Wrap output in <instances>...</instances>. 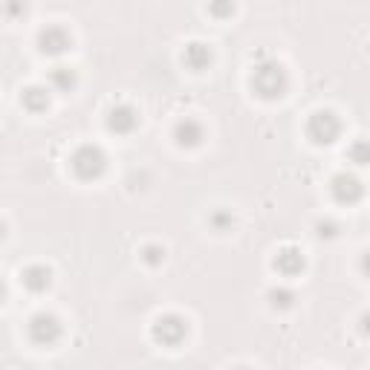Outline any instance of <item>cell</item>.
Listing matches in <instances>:
<instances>
[{
  "label": "cell",
  "mask_w": 370,
  "mask_h": 370,
  "mask_svg": "<svg viewBox=\"0 0 370 370\" xmlns=\"http://www.w3.org/2000/svg\"><path fill=\"white\" fill-rule=\"evenodd\" d=\"M252 87L263 99H281L287 90V70L278 61H263L252 73Z\"/></svg>",
  "instance_id": "obj_1"
},
{
  "label": "cell",
  "mask_w": 370,
  "mask_h": 370,
  "mask_svg": "<svg viewBox=\"0 0 370 370\" xmlns=\"http://www.w3.org/2000/svg\"><path fill=\"white\" fill-rule=\"evenodd\" d=\"M70 168L76 171L78 179H96V177L105 174L107 157H105V150H102L99 145H81V148L73 153Z\"/></svg>",
  "instance_id": "obj_2"
},
{
  "label": "cell",
  "mask_w": 370,
  "mask_h": 370,
  "mask_svg": "<svg viewBox=\"0 0 370 370\" xmlns=\"http://www.w3.org/2000/svg\"><path fill=\"white\" fill-rule=\"evenodd\" d=\"M150 335H153V342H160L162 347H177V345H182V338L189 335V321L177 313L160 316L150 327Z\"/></svg>",
  "instance_id": "obj_3"
},
{
  "label": "cell",
  "mask_w": 370,
  "mask_h": 370,
  "mask_svg": "<svg viewBox=\"0 0 370 370\" xmlns=\"http://www.w3.org/2000/svg\"><path fill=\"white\" fill-rule=\"evenodd\" d=\"M26 333L38 347H52V345H58L64 327H61V321L52 313H35L26 324Z\"/></svg>",
  "instance_id": "obj_4"
},
{
  "label": "cell",
  "mask_w": 370,
  "mask_h": 370,
  "mask_svg": "<svg viewBox=\"0 0 370 370\" xmlns=\"http://www.w3.org/2000/svg\"><path fill=\"white\" fill-rule=\"evenodd\" d=\"M338 133H342V121H338V116L333 110H318L306 121V136L316 145H330L338 139Z\"/></svg>",
  "instance_id": "obj_5"
},
{
  "label": "cell",
  "mask_w": 370,
  "mask_h": 370,
  "mask_svg": "<svg viewBox=\"0 0 370 370\" xmlns=\"http://www.w3.org/2000/svg\"><path fill=\"white\" fill-rule=\"evenodd\" d=\"M330 191H333V197L338 200V203H356V200H362V194H364V185H362V179L356 177V174H347V171H342V174H335L333 177V182H330Z\"/></svg>",
  "instance_id": "obj_6"
},
{
  "label": "cell",
  "mask_w": 370,
  "mask_h": 370,
  "mask_svg": "<svg viewBox=\"0 0 370 370\" xmlns=\"http://www.w3.org/2000/svg\"><path fill=\"white\" fill-rule=\"evenodd\" d=\"M38 47H41L44 55H64L73 47V35L64 26H47L38 35Z\"/></svg>",
  "instance_id": "obj_7"
},
{
  "label": "cell",
  "mask_w": 370,
  "mask_h": 370,
  "mask_svg": "<svg viewBox=\"0 0 370 370\" xmlns=\"http://www.w3.org/2000/svg\"><path fill=\"white\" fill-rule=\"evenodd\" d=\"M203 136H205L203 125H200L197 119H191V116L179 119V121H177V128H174V139H177L179 148H197V145L203 142Z\"/></svg>",
  "instance_id": "obj_8"
},
{
  "label": "cell",
  "mask_w": 370,
  "mask_h": 370,
  "mask_svg": "<svg viewBox=\"0 0 370 370\" xmlns=\"http://www.w3.org/2000/svg\"><path fill=\"white\" fill-rule=\"evenodd\" d=\"M136 125H139V116H136V110L131 105H116L110 110V116H107V128L113 133H131Z\"/></svg>",
  "instance_id": "obj_9"
},
{
  "label": "cell",
  "mask_w": 370,
  "mask_h": 370,
  "mask_svg": "<svg viewBox=\"0 0 370 370\" xmlns=\"http://www.w3.org/2000/svg\"><path fill=\"white\" fill-rule=\"evenodd\" d=\"M275 269L281 272V275H287V278H292V275H298V272L304 269V255L295 249V246H287V249L278 252Z\"/></svg>",
  "instance_id": "obj_10"
},
{
  "label": "cell",
  "mask_w": 370,
  "mask_h": 370,
  "mask_svg": "<svg viewBox=\"0 0 370 370\" xmlns=\"http://www.w3.org/2000/svg\"><path fill=\"white\" fill-rule=\"evenodd\" d=\"M182 61H185V64H189L191 70H205L208 64H211V49L205 47V44H189V47H185V52H182Z\"/></svg>",
  "instance_id": "obj_11"
},
{
  "label": "cell",
  "mask_w": 370,
  "mask_h": 370,
  "mask_svg": "<svg viewBox=\"0 0 370 370\" xmlns=\"http://www.w3.org/2000/svg\"><path fill=\"white\" fill-rule=\"evenodd\" d=\"M23 284L32 292H44L52 284V272L47 266H29V269H23Z\"/></svg>",
  "instance_id": "obj_12"
},
{
  "label": "cell",
  "mask_w": 370,
  "mask_h": 370,
  "mask_svg": "<svg viewBox=\"0 0 370 370\" xmlns=\"http://www.w3.org/2000/svg\"><path fill=\"white\" fill-rule=\"evenodd\" d=\"M49 81H52L55 90H73V87H76V70H73V67H64V64H58V67H52Z\"/></svg>",
  "instance_id": "obj_13"
},
{
  "label": "cell",
  "mask_w": 370,
  "mask_h": 370,
  "mask_svg": "<svg viewBox=\"0 0 370 370\" xmlns=\"http://www.w3.org/2000/svg\"><path fill=\"white\" fill-rule=\"evenodd\" d=\"M295 301V292L287 290V287H275L269 290V304H272V310H290Z\"/></svg>",
  "instance_id": "obj_14"
},
{
  "label": "cell",
  "mask_w": 370,
  "mask_h": 370,
  "mask_svg": "<svg viewBox=\"0 0 370 370\" xmlns=\"http://www.w3.org/2000/svg\"><path fill=\"white\" fill-rule=\"evenodd\" d=\"M23 105H26L29 110H44V107L49 105V92L41 90V87H29V90L23 92Z\"/></svg>",
  "instance_id": "obj_15"
},
{
  "label": "cell",
  "mask_w": 370,
  "mask_h": 370,
  "mask_svg": "<svg viewBox=\"0 0 370 370\" xmlns=\"http://www.w3.org/2000/svg\"><path fill=\"white\" fill-rule=\"evenodd\" d=\"M347 157H350V162H356V165H370V142H367V139L353 142L350 150H347Z\"/></svg>",
  "instance_id": "obj_16"
},
{
  "label": "cell",
  "mask_w": 370,
  "mask_h": 370,
  "mask_svg": "<svg viewBox=\"0 0 370 370\" xmlns=\"http://www.w3.org/2000/svg\"><path fill=\"white\" fill-rule=\"evenodd\" d=\"M208 12L214 18H229L234 12V0H208Z\"/></svg>",
  "instance_id": "obj_17"
},
{
  "label": "cell",
  "mask_w": 370,
  "mask_h": 370,
  "mask_svg": "<svg viewBox=\"0 0 370 370\" xmlns=\"http://www.w3.org/2000/svg\"><path fill=\"white\" fill-rule=\"evenodd\" d=\"M142 258H145V263L157 266V263L165 261V249H162V246H145V249H142Z\"/></svg>",
  "instance_id": "obj_18"
},
{
  "label": "cell",
  "mask_w": 370,
  "mask_h": 370,
  "mask_svg": "<svg viewBox=\"0 0 370 370\" xmlns=\"http://www.w3.org/2000/svg\"><path fill=\"white\" fill-rule=\"evenodd\" d=\"M234 220H232V214H226V211H217V214H211V226L217 229V232H226L229 226H232Z\"/></svg>",
  "instance_id": "obj_19"
},
{
  "label": "cell",
  "mask_w": 370,
  "mask_h": 370,
  "mask_svg": "<svg viewBox=\"0 0 370 370\" xmlns=\"http://www.w3.org/2000/svg\"><path fill=\"white\" fill-rule=\"evenodd\" d=\"M359 330L370 338V310H367V313H362V318H359Z\"/></svg>",
  "instance_id": "obj_20"
},
{
  "label": "cell",
  "mask_w": 370,
  "mask_h": 370,
  "mask_svg": "<svg viewBox=\"0 0 370 370\" xmlns=\"http://www.w3.org/2000/svg\"><path fill=\"white\" fill-rule=\"evenodd\" d=\"M362 272L370 278V252H364V258H362Z\"/></svg>",
  "instance_id": "obj_21"
}]
</instances>
